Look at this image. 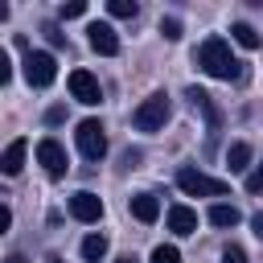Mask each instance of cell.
<instances>
[{
    "mask_svg": "<svg viewBox=\"0 0 263 263\" xmlns=\"http://www.w3.org/2000/svg\"><path fill=\"white\" fill-rule=\"evenodd\" d=\"M222 263H247V251H242L238 242H230V247L222 251Z\"/></svg>",
    "mask_w": 263,
    "mask_h": 263,
    "instance_id": "cell-22",
    "label": "cell"
},
{
    "mask_svg": "<svg viewBox=\"0 0 263 263\" xmlns=\"http://www.w3.org/2000/svg\"><path fill=\"white\" fill-rule=\"evenodd\" d=\"M230 37H234L242 49H259V45H263V37H259V33H255L247 21H234V25H230Z\"/></svg>",
    "mask_w": 263,
    "mask_h": 263,
    "instance_id": "cell-15",
    "label": "cell"
},
{
    "mask_svg": "<svg viewBox=\"0 0 263 263\" xmlns=\"http://www.w3.org/2000/svg\"><path fill=\"white\" fill-rule=\"evenodd\" d=\"M160 33H164L168 41H177V37H181V21H177V16H164V21H160Z\"/></svg>",
    "mask_w": 263,
    "mask_h": 263,
    "instance_id": "cell-21",
    "label": "cell"
},
{
    "mask_svg": "<svg viewBox=\"0 0 263 263\" xmlns=\"http://www.w3.org/2000/svg\"><path fill=\"white\" fill-rule=\"evenodd\" d=\"M74 140H78V152H82L86 160H103L107 136H103V123H99V119H82L78 132H74Z\"/></svg>",
    "mask_w": 263,
    "mask_h": 263,
    "instance_id": "cell-5",
    "label": "cell"
},
{
    "mask_svg": "<svg viewBox=\"0 0 263 263\" xmlns=\"http://www.w3.org/2000/svg\"><path fill=\"white\" fill-rule=\"evenodd\" d=\"M226 164H230V173H247L251 168V144L247 140H234L226 148Z\"/></svg>",
    "mask_w": 263,
    "mask_h": 263,
    "instance_id": "cell-14",
    "label": "cell"
},
{
    "mask_svg": "<svg viewBox=\"0 0 263 263\" xmlns=\"http://www.w3.org/2000/svg\"><path fill=\"white\" fill-rule=\"evenodd\" d=\"M152 263H181V251H177V247H164V242H160V247L152 251Z\"/></svg>",
    "mask_w": 263,
    "mask_h": 263,
    "instance_id": "cell-19",
    "label": "cell"
},
{
    "mask_svg": "<svg viewBox=\"0 0 263 263\" xmlns=\"http://www.w3.org/2000/svg\"><path fill=\"white\" fill-rule=\"evenodd\" d=\"M25 152H29V140H12V144L4 148V156H0V173H4V177H16V173L25 168Z\"/></svg>",
    "mask_w": 263,
    "mask_h": 263,
    "instance_id": "cell-11",
    "label": "cell"
},
{
    "mask_svg": "<svg viewBox=\"0 0 263 263\" xmlns=\"http://www.w3.org/2000/svg\"><path fill=\"white\" fill-rule=\"evenodd\" d=\"M49 263H66V259H58V255H49Z\"/></svg>",
    "mask_w": 263,
    "mask_h": 263,
    "instance_id": "cell-30",
    "label": "cell"
},
{
    "mask_svg": "<svg viewBox=\"0 0 263 263\" xmlns=\"http://www.w3.org/2000/svg\"><path fill=\"white\" fill-rule=\"evenodd\" d=\"M53 78H58V62H53V53H45V49H29V53H25V82L37 86V90H45Z\"/></svg>",
    "mask_w": 263,
    "mask_h": 263,
    "instance_id": "cell-4",
    "label": "cell"
},
{
    "mask_svg": "<svg viewBox=\"0 0 263 263\" xmlns=\"http://www.w3.org/2000/svg\"><path fill=\"white\" fill-rule=\"evenodd\" d=\"M251 226H255V234L263 238V214H255V218H251Z\"/></svg>",
    "mask_w": 263,
    "mask_h": 263,
    "instance_id": "cell-27",
    "label": "cell"
},
{
    "mask_svg": "<svg viewBox=\"0 0 263 263\" xmlns=\"http://www.w3.org/2000/svg\"><path fill=\"white\" fill-rule=\"evenodd\" d=\"M12 78V62H8V49H0V86Z\"/></svg>",
    "mask_w": 263,
    "mask_h": 263,
    "instance_id": "cell-24",
    "label": "cell"
},
{
    "mask_svg": "<svg viewBox=\"0 0 263 263\" xmlns=\"http://www.w3.org/2000/svg\"><path fill=\"white\" fill-rule=\"evenodd\" d=\"M62 115H66L62 107H49V111H45V119H49V123H62Z\"/></svg>",
    "mask_w": 263,
    "mask_h": 263,
    "instance_id": "cell-26",
    "label": "cell"
},
{
    "mask_svg": "<svg viewBox=\"0 0 263 263\" xmlns=\"http://www.w3.org/2000/svg\"><path fill=\"white\" fill-rule=\"evenodd\" d=\"M168 95L164 90H156V95H148L140 107H136V115H132V123L140 127V132H160L164 127V119H168Z\"/></svg>",
    "mask_w": 263,
    "mask_h": 263,
    "instance_id": "cell-3",
    "label": "cell"
},
{
    "mask_svg": "<svg viewBox=\"0 0 263 263\" xmlns=\"http://www.w3.org/2000/svg\"><path fill=\"white\" fill-rule=\"evenodd\" d=\"M4 263H25V259H21V255H8V259H4Z\"/></svg>",
    "mask_w": 263,
    "mask_h": 263,
    "instance_id": "cell-29",
    "label": "cell"
},
{
    "mask_svg": "<svg viewBox=\"0 0 263 263\" xmlns=\"http://www.w3.org/2000/svg\"><path fill=\"white\" fill-rule=\"evenodd\" d=\"M70 95H74L78 103H86V107H95V103L103 99V90H99V78H95L90 70H70Z\"/></svg>",
    "mask_w": 263,
    "mask_h": 263,
    "instance_id": "cell-8",
    "label": "cell"
},
{
    "mask_svg": "<svg viewBox=\"0 0 263 263\" xmlns=\"http://www.w3.org/2000/svg\"><path fill=\"white\" fill-rule=\"evenodd\" d=\"M177 185H181V193H189V197H222V193L230 189L222 177H210V173H201V168H181V173H177Z\"/></svg>",
    "mask_w": 263,
    "mask_h": 263,
    "instance_id": "cell-2",
    "label": "cell"
},
{
    "mask_svg": "<svg viewBox=\"0 0 263 263\" xmlns=\"http://www.w3.org/2000/svg\"><path fill=\"white\" fill-rule=\"evenodd\" d=\"M86 12V4L82 0H74V4H62V21H74V16H82Z\"/></svg>",
    "mask_w": 263,
    "mask_h": 263,
    "instance_id": "cell-23",
    "label": "cell"
},
{
    "mask_svg": "<svg viewBox=\"0 0 263 263\" xmlns=\"http://www.w3.org/2000/svg\"><path fill=\"white\" fill-rule=\"evenodd\" d=\"M185 99H189V107H193V111H201V115H205L210 136H218V132H222V111H218V103H214L201 86H185Z\"/></svg>",
    "mask_w": 263,
    "mask_h": 263,
    "instance_id": "cell-7",
    "label": "cell"
},
{
    "mask_svg": "<svg viewBox=\"0 0 263 263\" xmlns=\"http://www.w3.org/2000/svg\"><path fill=\"white\" fill-rule=\"evenodd\" d=\"M70 214H74L78 222H99V218H103V197H95L90 189H78V193L70 197Z\"/></svg>",
    "mask_w": 263,
    "mask_h": 263,
    "instance_id": "cell-9",
    "label": "cell"
},
{
    "mask_svg": "<svg viewBox=\"0 0 263 263\" xmlns=\"http://www.w3.org/2000/svg\"><path fill=\"white\" fill-rule=\"evenodd\" d=\"M132 218L144 222V226L156 222V218H160V201H156L152 193H136V197H132Z\"/></svg>",
    "mask_w": 263,
    "mask_h": 263,
    "instance_id": "cell-13",
    "label": "cell"
},
{
    "mask_svg": "<svg viewBox=\"0 0 263 263\" xmlns=\"http://www.w3.org/2000/svg\"><path fill=\"white\" fill-rule=\"evenodd\" d=\"M238 218H242V214H238L234 205H226V201L210 205V222H214V226H222V230H226V226H238Z\"/></svg>",
    "mask_w": 263,
    "mask_h": 263,
    "instance_id": "cell-16",
    "label": "cell"
},
{
    "mask_svg": "<svg viewBox=\"0 0 263 263\" xmlns=\"http://www.w3.org/2000/svg\"><path fill=\"white\" fill-rule=\"evenodd\" d=\"M37 164H41L49 177H66V168H70V160H66V148H62L53 136L37 140Z\"/></svg>",
    "mask_w": 263,
    "mask_h": 263,
    "instance_id": "cell-6",
    "label": "cell"
},
{
    "mask_svg": "<svg viewBox=\"0 0 263 263\" xmlns=\"http://www.w3.org/2000/svg\"><path fill=\"white\" fill-rule=\"evenodd\" d=\"M86 33H90V49H95V53H103V58H115V53H119V37H115V29H111L107 21H95Z\"/></svg>",
    "mask_w": 263,
    "mask_h": 263,
    "instance_id": "cell-10",
    "label": "cell"
},
{
    "mask_svg": "<svg viewBox=\"0 0 263 263\" xmlns=\"http://www.w3.org/2000/svg\"><path fill=\"white\" fill-rule=\"evenodd\" d=\"M103 255H107V238H103V234H86V238H82V259H86V263H99Z\"/></svg>",
    "mask_w": 263,
    "mask_h": 263,
    "instance_id": "cell-17",
    "label": "cell"
},
{
    "mask_svg": "<svg viewBox=\"0 0 263 263\" xmlns=\"http://www.w3.org/2000/svg\"><path fill=\"white\" fill-rule=\"evenodd\" d=\"M197 66L210 74V78H222V82H230V78H238L242 70H238V62L230 58V41L226 37H205L201 45H197Z\"/></svg>",
    "mask_w": 263,
    "mask_h": 263,
    "instance_id": "cell-1",
    "label": "cell"
},
{
    "mask_svg": "<svg viewBox=\"0 0 263 263\" xmlns=\"http://www.w3.org/2000/svg\"><path fill=\"white\" fill-rule=\"evenodd\" d=\"M168 230H173V234H193V230H197V210H189V205H168Z\"/></svg>",
    "mask_w": 263,
    "mask_h": 263,
    "instance_id": "cell-12",
    "label": "cell"
},
{
    "mask_svg": "<svg viewBox=\"0 0 263 263\" xmlns=\"http://www.w3.org/2000/svg\"><path fill=\"white\" fill-rule=\"evenodd\" d=\"M115 263H140V259H136V255H123V259H115Z\"/></svg>",
    "mask_w": 263,
    "mask_h": 263,
    "instance_id": "cell-28",
    "label": "cell"
},
{
    "mask_svg": "<svg viewBox=\"0 0 263 263\" xmlns=\"http://www.w3.org/2000/svg\"><path fill=\"white\" fill-rule=\"evenodd\" d=\"M8 226H12V210H8V205H0V230H8Z\"/></svg>",
    "mask_w": 263,
    "mask_h": 263,
    "instance_id": "cell-25",
    "label": "cell"
},
{
    "mask_svg": "<svg viewBox=\"0 0 263 263\" xmlns=\"http://www.w3.org/2000/svg\"><path fill=\"white\" fill-rule=\"evenodd\" d=\"M107 12H111V16H136V12H140V4H136V0H111V4H107Z\"/></svg>",
    "mask_w": 263,
    "mask_h": 263,
    "instance_id": "cell-18",
    "label": "cell"
},
{
    "mask_svg": "<svg viewBox=\"0 0 263 263\" xmlns=\"http://www.w3.org/2000/svg\"><path fill=\"white\" fill-rule=\"evenodd\" d=\"M242 185H247V193H263V160H259V168H255V173H247V181H242Z\"/></svg>",
    "mask_w": 263,
    "mask_h": 263,
    "instance_id": "cell-20",
    "label": "cell"
}]
</instances>
